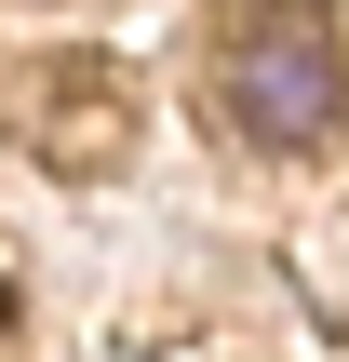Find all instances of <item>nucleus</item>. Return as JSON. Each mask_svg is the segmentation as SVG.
Segmentation results:
<instances>
[{"mask_svg": "<svg viewBox=\"0 0 349 362\" xmlns=\"http://www.w3.org/2000/svg\"><path fill=\"white\" fill-rule=\"evenodd\" d=\"M202 67H215V121L242 148H323L349 107V27L323 0H215Z\"/></svg>", "mask_w": 349, "mask_h": 362, "instance_id": "1", "label": "nucleus"}, {"mask_svg": "<svg viewBox=\"0 0 349 362\" xmlns=\"http://www.w3.org/2000/svg\"><path fill=\"white\" fill-rule=\"evenodd\" d=\"M67 81V107L40 121V161H67V175H94L108 148H121V121H135V94H121V67H54Z\"/></svg>", "mask_w": 349, "mask_h": 362, "instance_id": "2", "label": "nucleus"}, {"mask_svg": "<svg viewBox=\"0 0 349 362\" xmlns=\"http://www.w3.org/2000/svg\"><path fill=\"white\" fill-rule=\"evenodd\" d=\"M0 336H13V282H0Z\"/></svg>", "mask_w": 349, "mask_h": 362, "instance_id": "3", "label": "nucleus"}]
</instances>
